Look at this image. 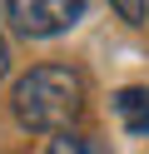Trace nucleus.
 <instances>
[{"label": "nucleus", "instance_id": "4", "mask_svg": "<svg viewBox=\"0 0 149 154\" xmlns=\"http://www.w3.org/2000/svg\"><path fill=\"white\" fill-rule=\"evenodd\" d=\"M45 154H104V144L89 139V134H75V129H70V134H55Z\"/></svg>", "mask_w": 149, "mask_h": 154}, {"label": "nucleus", "instance_id": "2", "mask_svg": "<svg viewBox=\"0 0 149 154\" xmlns=\"http://www.w3.org/2000/svg\"><path fill=\"white\" fill-rule=\"evenodd\" d=\"M0 10L25 40H50V35H65L85 20V0H10Z\"/></svg>", "mask_w": 149, "mask_h": 154}, {"label": "nucleus", "instance_id": "3", "mask_svg": "<svg viewBox=\"0 0 149 154\" xmlns=\"http://www.w3.org/2000/svg\"><path fill=\"white\" fill-rule=\"evenodd\" d=\"M114 114H119V124H124L134 139H144V134H149V90H144V85L114 90Z\"/></svg>", "mask_w": 149, "mask_h": 154}, {"label": "nucleus", "instance_id": "6", "mask_svg": "<svg viewBox=\"0 0 149 154\" xmlns=\"http://www.w3.org/2000/svg\"><path fill=\"white\" fill-rule=\"evenodd\" d=\"M5 70H10V50H5V35H0V80H5Z\"/></svg>", "mask_w": 149, "mask_h": 154}, {"label": "nucleus", "instance_id": "5", "mask_svg": "<svg viewBox=\"0 0 149 154\" xmlns=\"http://www.w3.org/2000/svg\"><path fill=\"white\" fill-rule=\"evenodd\" d=\"M114 15L129 20V25H144L149 20V5H139V0H114Z\"/></svg>", "mask_w": 149, "mask_h": 154}, {"label": "nucleus", "instance_id": "1", "mask_svg": "<svg viewBox=\"0 0 149 154\" xmlns=\"http://www.w3.org/2000/svg\"><path fill=\"white\" fill-rule=\"evenodd\" d=\"M85 114V75L75 65H35L15 80V119L30 134H70Z\"/></svg>", "mask_w": 149, "mask_h": 154}]
</instances>
